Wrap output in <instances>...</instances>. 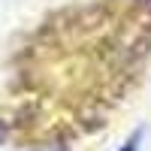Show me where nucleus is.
I'll return each instance as SVG.
<instances>
[{
  "label": "nucleus",
  "mask_w": 151,
  "mask_h": 151,
  "mask_svg": "<svg viewBox=\"0 0 151 151\" xmlns=\"http://www.w3.org/2000/svg\"><path fill=\"white\" fill-rule=\"evenodd\" d=\"M121 151H139V133H133L127 142H124V148Z\"/></svg>",
  "instance_id": "f257e3e1"
},
{
  "label": "nucleus",
  "mask_w": 151,
  "mask_h": 151,
  "mask_svg": "<svg viewBox=\"0 0 151 151\" xmlns=\"http://www.w3.org/2000/svg\"><path fill=\"white\" fill-rule=\"evenodd\" d=\"M0 139H3V124H0Z\"/></svg>",
  "instance_id": "f03ea898"
}]
</instances>
